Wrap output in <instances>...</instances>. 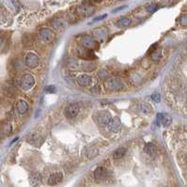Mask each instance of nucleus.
Wrapping results in <instances>:
<instances>
[{
  "instance_id": "f3484780",
  "label": "nucleus",
  "mask_w": 187,
  "mask_h": 187,
  "mask_svg": "<svg viewBox=\"0 0 187 187\" xmlns=\"http://www.w3.org/2000/svg\"><path fill=\"white\" fill-rule=\"evenodd\" d=\"M40 175L38 174V173H35V174H33L31 177H30V179H29V182H30V184L32 186H37V185H39L40 183Z\"/></svg>"
},
{
  "instance_id": "9d476101",
  "label": "nucleus",
  "mask_w": 187,
  "mask_h": 187,
  "mask_svg": "<svg viewBox=\"0 0 187 187\" xmlns=\"http://www.w3.org/2000/svg\"><path fill=\"white\" fill-rule=\"evenodd\" d=\"M63 179V174L61 172H57V173H54L52 174L49 178H48V184L49 185H57L58 183L61 182Z\"/></svg>"
},
{
  "instance_id": "473e14b6",
  "label": "nucleus",
  "mask_w": 187,
  "mask_h": 187,
  "mask_svg": "<svg viewBox=\"0 0 187 187\" xmlns=\"http://www.w3.org/2000/svg\"><path fill=\"white\" fill-rule=\"evenodd\" d=\"M1 138H2V137H1V136H0V140H1Z\"/></svg>"
},
{
  "instance_id": "6ab92c4d",
  "label": "nucleus",
  "mask_w": 187,
  "mask_h": 187,
  "mask_svg": "<svg viewBox=\"0 0 187 187\" xmlns=\"http://www.w3.org/2000/svg\"><path fill=\"white\" fill-rule=\"evenodd\" d=\"M125 153H126V149L119 148V149H118L117 151H116L113 153V157H114L115 159H121V158H122V157L125 155Z\"/></svg>"
},
{
  "instance_id": "2f4dec72",
  "label": "nucleus",
  "mask_w": 187,
  "mask_h": 187,
  "mask_svg": "<svg viewBox=\"0 0 187 187\" xmlns=\"http://www.w3.org/2000/svg\"><path fill=\"white\" fill-rule=\"evenodd\" d=\"M2 44H3V40H2L1 37H0V46H1Z\"/></svg>"
},
{
  "instance_id": "412c9836",
  "label": "nucleus",
  "mask_w": 187,
  "mask_h": 187,
  "mask_svg": "<svg viewBox=\"0 0 187 187\" xmlns=\"http://www.w3.org/2000/svg\"><path fill=\"white\" fill-rule=\"evenodd\" d=\"M93 35H94L95 38L103 39V38H104V37H105L106 33H105V31H104L103 28H97L96 30L93 32Z\"/></svg>"
},
{
  "instance_id": "1a4fd4ad",
  "label": "nucleus",
  "mask_w": 187,
  "mask_h": 187,
  "mask_svg": "<svg viewBox=\"0 0 187 187\" xmlns=\"http://www.w3.org/2000/svg\"><path fill=\"white\" fill-rule=\"evenodd\" d=\"M81 42L85 46V48H87V49H92L93 50V49H95L96 46H97V42L89 36L83 37L81 40Z\"/></svg>"
},
{
  "instance_id": "6e6552de",
  "label": "nucleus",
  "mask_w": 187,
  "mask_h": 187,
  "mask_svg": "<svg viewBox=\"0 0 187 187\" xmlns=\"http://www.w3.org/2000/svg\"><path fill=\"white\" fill-rule=\"evenodd\" d=\"M107 177V170L104 167H97L94 171V178L97 182H102L104 181Z\"/></svg>"
},
{
  "instance_id": "2eb2a0df",
  "label": "nucleus",
  "mask_w": 187,
  "mask_h": 187,
  "mask_svg": "<svg viewBox=\"0 0 187 187\" xmlns=\"http://www.w3.org/2000/svg\"><path fill=\"white\" fill-rule=\"evenodd\" d=\"M79 10H80L81 14H83V15H85V16H89L90 14L94 12V8H93V6L85 4L84 6L80 7Z\"/></svg>"
},
{
  "instance_id": "7c9ffc66",
  "label": "nucleus",
  "mask_w": 187,
  "mask_h": 187,
  "mask_svg": "<svg viewBox=\"0 0 187 187\" xmlns=\"http://www.w3.org/2000/svg\"><path fill=\"white\" fill-rule=\"evenodd\" d=\"M163 117H164L163 114H158V115H157V121H158V124H160V122H162Z\"/></svg>"
},
{
  "instance_id": "393cba45",
  "label": "nucleus",
  "mask_w": 187,
  "mask_h": 187,
  "mask_svg": "<svg viewBox=\"0 0 187 187\" xmlns=\"http://www.w3.org/2000/svg\"><path fill=\"white\" fill-rule=\"evenodd\" d=\"M158 9V6H157L156 4H154V3H151V4H149L147 7H146V10H147V12H154L155 10Z\"/></svg>"
},
{
  "instance_id": "5701e85b",
  "label": "nucleus",
  "mask_w": 187,
  "mask_h": 187,
  "mask_svg": "<svg viewBox=\"0 0 187 187\" xmlns=\"http://www.w3.org/2000/svg\"><path fill=\"white\" fill-rule=\"evenodd\" d=\"M172 122V119L170 116L168 115H164L163 117V119H162V124L164 126V127H168Z\"/></svg>"
},
{
  "instance_id": "0eeeda50",
  "label": "nucleus",
  "mask_w": 187,
  "mask_h": 187,
  "mask_svg": "<svg viewBox=\"0 0 187 187\" xmlns=\"http://www.w3.org/2000/svg\"><path fill=\"white\" fill-rule=\"evenodd\" d=\"M40 37L44 42H49L54 39V32L51 29L43 28L40 31Z\"/></svg>"
},
{
  "instance_id": "ddd939ff",
  "label": "nucleus",
  "mask_w": 187,
  "mask_h": 187,
  "mask_svg": "<svg viewBox=\"0 0 187 187\" xmlns=\"http://www.w3.org/2000/svg\"><path fill=\"white\" fill-rule=\"evenodd\" d=\"M16 108H17L18 113L21 114V115H24L28 111L29 105H28L27 102H25V100H19V101H18V103H17Z\"/></svg>"
},
{
  "instance_id": "f8f14e48",
  "label": "nucleus",
  "mask_w": 187,
  "mask_h": 187,
  "mask_svg": "<svg viewBox=\"0 0 187 187\" xmlns=\"http://www.w3.org/2000/svg\"><path fill=\"white\" fill-rule=\"evenodd\" d=\"M77 84L80 87H88L91 84V78L88 74H81L77 77Z\"/></svg>"
},
{
  "instance_id": "4468645a",
  "label": "nucleus",
  "mask_w": 187,
  "mask_h": 187,
  "mask_svg": "<svg viewBox=\"0 0 187 187\" xmlns=\"http://www.w3.org/2000/svg\"><path fill=\"white\" fill-rule=\"evenodd\" d=\"M52 25H53V27L55 30L60 31V30H62V29L65 28L66 22L64 19H62V18H58V19H55L53 23H52Z\"/></svg>"
},
{
  "instance_id": "20e7f679",
  "label": "nucleus",
  "mask_w": 187,
  "mask_h": 187,
  "mask_svg": "<svg viewBox=\"0 0 187 187\" xmlns=\"http://www.w3.org/2000/svg\"><path fill=\"white\" fill-rule=\"evenodd\" d=\"M106 87L110 90H121L123 88V83L119 78H112L107 82Z\"/></svg>"
},
{
  "instance_id": "c85d7f7f",
  "label": "nucleus",
  "mask_w": 187,
  "mask_h": 187,
  "mask_svg": "<svg viewBox=\"0 0 187 187\" xmlns=\"http://www.w3.org/2000/svg\"><path fill=\"white\" fill-rule=\"evenodd\" d=\"M151 99H152V101H154L155 103H159L160 100H161L160 94H158V93H154V94L151 95Z\"/></svg>"
},
{
  "instance_id": "423d86ee",
  "label": "nucleus",
  "mask_w": 187,
  "mask_h": 187,
  "mask_svg": "<svg viewBox=\"0 0 187 187\" xmlns=\"http://www.w3.org/2000/svg\"><path fill=\"white\" fill-rule=\"evenodd\" d=\"M108 129H109L112 133H119L121 128V121L118 117L111 119L110 122L108 123Z\"/></svg>"
},
{
  "instance_id": "dca6fc26",
  "label": "nucleus",
  "mask_w": 187,
  "mask_h": 187,
  "mask_svg": "<svg viewBox=\"0 0 187 187\" xmlns=\"http://www.w3.org/2000/svg\"><path fill=\"white\" fill-rule=\"evenodd\" d=\"M144 151L149 155L154 156L156 154V152H157V148L155 147L154 144L148 143V144H146V146L144 147Z\"/></svg>"
},
{
  "instance_id": "bb28decb",
  "label": "nucleus",
  "mask_w": 187,
  "mask_h": 187,
  "mask_svg": "<svg viewBox=\"0 0 187 187\" xmlns=\"http://www.w3.org/2000/svg\"><path fill=\"white\" fill-rule=\"evenodd\" d=\"M179 23L182 27H187V14H183L182 16L179 18Z\"/></svg>"
},
{
  "instance_id": "aec40b11",
  "label": "nucleus",
  "mask_w": 187,
  "mask_h": 187,
  "mask_svg": "<svg viewBox=\"0 0 187 187\" xmlns=\"http://www.w3.org/2000/svg\"><path fill=\"white\" fill-rule=\"evenodd\" d=\"M140 110L143 112L144 114H149L152 111V107L151 104L147 103H143L140 104Z\"/></svg>"
},
{
  "instance_id": "cd10ccee",
  "label": "nucleus",
  "mask_w": 187,
  "mask_h": 187,
  "mask_svg": "<svg viewBox=\"0 0 187 187\" xmlns=\"http://www.w3.org/2000/svg\"><path fill=\"white\" fill-rule=\"evenodd\" d=\"M55 91H57V88H55V86H48L45 88L46 93H55Z\"/></svg>"
},
{
  "instance_id": "f03ea898",
  "label": "nucleus",
  "mask_w": 187,
  "mask_h": 187,
  "mask_svg": "<svg viewBox=\"0 0 187 187\" xmlns=\"http://www.w3.org/2000/svg\"><path fill=\"white\" fill-rule=\"evenodd\" d=\"M79 113V106L76 103H73L68 105L64 110V114L67 119H74Z\"/></svg>"
},
{
  "instance_id": "9b49d317",
  "label": "nucleus",
  "mask_w": 187,
  "mask_h": 187,
  "mask_svg": "<svg viewBox=\"0 0 187 187\" xmlns=\"http://www.w3.org/2000/svg\"><path fill=\"white\" fill-rule=\"evenodd\" d=\"M98 123L100 125H108V123L111 121V115L108 112L103 111L98 115Z\"/></svg>"
},
{
  "instance_id": "39448f33",
  "label": "nucleus",
  "mask_w": 187,
  "mask_h": 187,
  "mask_svg": "<svg viewBox=\"0 0 187 187\" xmlns=\"http://www.w3.org/2000/svg\"><path fill=\"white\" fill-rule=\"evenodd\" d=\"M77 55L80 58L85 59V60H93L96 58V55L93 54L91 50H85L83 48L77 50Z\"/></svg>"
},
{
  "instance_id": "7ed1b4c3",
  "label": "nucleus",
  "mask_w": 187,
  "mask_h": 187,
  "mask_svg": "<svg viewBox=\"0 0 187 187\" xmlns=\"http://www.w3.org/2000/svg\"><path fill=\"white\" fill-rule=\"evenodd\" d=\"M39 57L33 53H29L25 58V65L30 69L37 68L39 65Z\"/></svg>"
},
{
  "instance_id": "4be33fe9",
  "label": "nucleus",
  "mask_w": 187,
  "mask_h": 187,
  "mask_svg": "<svg viewBox=\"0 0 187 187\" xmlns=\"http://www.w3.org/2000/svg\"><path fill=\"white\" fill-rule=\"evenodd\" d=\"M151 58L153 61H159L161 58H162V53H161L160 50H156L154 52H152L151 55Z\"/></svg>"
},
{
  "instance_id": "f257e3e1",
  "label": "nucleus",
  "mask_w": 187,
  "mask_h": 187,
  "mask_svg": "<svg viewBox=\"0 0 187 187\" xmlns=\"http://www.w3.org/2000/svg\"><path fill=\"white\" fill-rule=\"evenodd\" d=\"M21 87L25 90H28L35 85V79L31 74H25L21 79Z\"/></svg>"
},
{
  "instance_id": "a878e982",
  "label": "nucleus",
  "mask_w": 187,
  "mask_h": 187,
  "mask_svg": "<svg viewBox=\"0 0 187 187\" xmlns=\"http://www.w3.org/2000/svg\"><path fill=\"white\" fill-rule=\"evenodd\" d=\"M98 154V151H97V149L95 148H91L88 149V156L89 158H94V157Z\"/></svg>"
},
{
  "instance_id": "b1692460",
  "label": "nucleus",
  "mask_w": 187,
  "mask_h": 187,
  "mask_svg": "<svg viewBox=\"0 0 187 187\" xmlns=\"http://www.w3.org/2000/svg\"><path fill=\"white\" fill-rule=\"evenodd\" d=\"M28 142L30 144L37 145L36 142H40V136H39L38 134H31L28 137Z\"/></svg>"
},
{
  "instance_id": "a211bd4d",
  "label": "nucleus",
  "mask_w": 187,
  "mask_h": 187,
  "mask_svg": "<svg viewBox=\"0 0 187 187\" xmlns=\"http://www.w3.org/2000/svg\"><path fill=\"white\" fill-rule=\"evenodd\" d=\"M131 23H132V21H131V19H129V18H127V17H124V18H121V19H119L118 21V25L119 27H129V25H131Z\"/></svg>"
},
{
  "instance_id": "c756f323",
  "label": "nucleus",
  "mask_w": 187,
  "mask_h": 187,
  "mask_svg": "<svg viewBox=\"0 0 187 187\" xmlns=\"http://www.w3.org/2000/svg\"><path fill=\"white\" fill-rule=\"evenodd\" d=\"M107 16V14H103V15H102V16H98V17H96L94 20V22H96V21H101V20H103L104 18H105Z\"/></svg>"
}]
</instances>
